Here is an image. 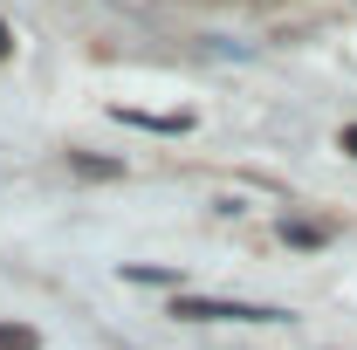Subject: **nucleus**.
<instances>
[{
  "label": "nucleus",
  "instance_id": "obj_2",
  "mask_svg": "<svg viewBox=\"0 0 357 350\" xmlns=\"http://www.w3.org/2000/svg\"><path fill=\"white\" fill-rule=\"evenodd\" d=\"M282 241H289V248H323L330 227H323V220H282Z\"/></svg>",
  "mask_w": 357,
  "mask_h": 350
},
{
  "label": "nucleus",
  "instance_id": "obj_7",
  "mask_svg": "<svg viewBox=\"0 0 357 350\" xmlns=\"http://www.w3.org/2000/svg\"><path fill=\"white\" fill-rule=\"evenodd\" d=\"M7 48H14V42H7V28H0V55H7Z\"/></svg>",
  "mask_w": 357,
  "mask_h": 350
},
{
  "label": "nucleus",
  "instance_id": "obj_4",
  "mask_svg": "<svg viewBox=\"0 0 357 350\" xmlns=\"http://www.w3.org/2000/svg\"><path fill=\"white\" fill-rule=\"evenodd\" d=\"M0 350H42V337L28 323H0Z\"/></svg>",
  "mask_w": 357,
  "mask_h": 350
},
{
  "label": "nucleus",
  "instance_id": "obj_5",
  "mask_svg": "<svg viewBox=\"0 0 357 350\" xmlns=\"http://www.w3.org/2000/svg\"><path fill=\"white\" fill-rule=\"evenodd\" d=\"M124 282H151V289H172V296H178V275H172V268H124Z\"/></svg>",
  "mask_w": 357,
  "mask_h": 350
},
{
  "label": "nucleus",
  "instance_id": "obj_1",
  "mask_svg": "<svg viewBox=\"0 0 357 350\" xmlns=\"http://www.w3.org/2000/svg\"><path fill=\"white\" fill-rule=\"evenodd\" d=\"M172 316L185 323H289V309H268V303H227V296H172Z\"/></svg>",
  "mask_w": 357,
  "mask_h": 350
},
{
  "label": "nucleus",
  "instance_id": "obj_6",
  "mask_svg": "<svg viewBox=\"0 0 357 350\" xmlns=\"http://www.w3.org/2000/svg\"><path fill=\"white\" fill-rule=\"evenodd\" d=\"M344 151H351V158H357V124H344Z\"/></svg>",
  "mask_w": 357,
  "mask_h": 350
},
{
  "label": "nucleus",
  "instance_id": "obj_3",
  "mask_svg": "<svg viewBox=\"0 0 357 350\" xmlns=\"http://www.w3.org/2000/svg\"><path fill=\"white\" fill-rule=\"evenodd\" d=\"M69 165H76L83 178H124V165H117V158H89V151H69Z\"/></svg>",
  "mask_w": 357,
  "mask_h": 350
}]
</instances>
